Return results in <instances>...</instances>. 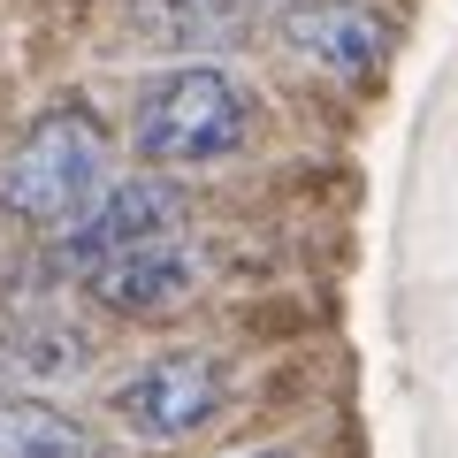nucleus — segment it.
I'll list each match as a JSON object with an SVG mask.
<instances>
[{
    "label": "nucleus",
    "instance_id": "obj_3",
    "mask_svg": "<svg viewBox=\"0 0 458 458\" xmlns=\"http://www.w3.org/2000/svg\"><path fill=\"white\" fill-rule=\"evenodd\" d=\"M222 397H229V367L214 352H161V360L114 382L107 412L146 443H183L222 412Z\"/></svg>",
    "mask_w": 458,
    "mask_h": 458
},
{
    "label": "nucleus",
    "instance_id": "obj_7",
    "mask_svg": "<svg viewBox=\"0 0 458 458\" xmlns=\"http://www.w3.org/2000/svg\"><path fill=\"white\" fill-rule=\"evenodd\" d=\"M0 458H99V443H92V428L69 420L62 405L0 390Z\"/></svg>",
    "mask_w": 458,
    "mask_h": 458
},
{
    "label": "nucleus",
    "instance_id": "obj_5",
    "mask_svg": "<svg viewBox=\"0 0 458 458\" xmlns=\"http://www.w3.org/2000/svg\"><path fill=\"white\" fill-rule=\"evenodd\" d=\"M283 38H291L298 62L360 84V77H375L382 54H390V16H382L375 0H291V8H283Z\"/></svg>",
    "mask_w": 458,
    "mask_h": 458
},
{
    "label": "nucleus",
    "instance_id": "obj_2",
    "mask_svg": "<svg viewBox=\"0 0 458 458\" xmlns=\"http://www.w3.org/2000/svg\"><path fill=\"white\" fill-rule=\"evenodd\" d=\"M245 138H252V92L222 62L161 69L131 107V146L153 168H214L245 153Z\"/></svg>",
    "mask_w": 458,
    "mask_h": 458
},
{
    "label": "nucleus",
    "instance_id": "obj_6",
    "mask_svg": "<svg viewBox=\"0 0 458 458\" xmlns=\"http://www.w3.org/2000/svg\"><path fill=\"white\" fill-rule=\"evenodd\" d=\"M84 291L107 313H131V321H153V313H176L183 298L199 291V245L191 237H161V245H138L123 260L92 267Z\"/></svg>",
    "mask_w": 458,
    "mask_h": 458
},
{
    "label": "nucleus",
    "instance_id": "obj_4",
    "mask_svg": "<svg viewBox=\"0 0 458 458\" xmlns=\"http://www.w3.org/2000/svg\"><path fill=\"white\" fill-rule=\"evenodd\" d=\"M161 237H183V191L168 176H123V183H107V191L92 199L84 222L62 229L54 260L77 267V276H92V267L123 260V252H138V245H161Z\"/></svg>",
    "mask_w": 458,
    "mask_h": 458
},
{
    "label": "nucleus",
    "instance_id": "obj_1",
    "mask_svg": "<svg viewBox=\"0 0 458 458\" xmlns=\"http://www.w3.org/2000/svg\"><path fill=\"white\" fill-rule=\"evenodd\" d=\"M99 191H107V131L92 107H47L0 161V214L23 229L62 237L92 214Z\"/></svg>",
    "mask_w": 458,
    "mask_h": 458
}]
</instances>
